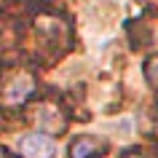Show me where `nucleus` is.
Wrapping results in <instances>:
<instances>
[{
    "label": "nucleus",
    "instance_id": "nucleus-9",
    "mask_svg": "<svg viewBox=\"0 0 158 158\" xmlns=\"http://www.w3.org/2000/svg\"><path fill=\"white\" fill-rule=\"evenodd\" d=\"M27 3H48V0H27Z\"/></svg>",
    "mask_w": 158,
    "mask_h": 158
},
{
    "label": "nucleus",
    "instance_id": "nucleus-10",
    "mask_svg": "<svg viewBox=\"0 0 158 158\" xmlns=\"http://www.w3.org/2000/svg\"><path fill=\"white\" fill-rule=\"evenodd\" d=\"M6 3H8V0H0V6H6Z\"/></svg>",
    "mask_w": 158,
    "mask_h": 158
},
{
    "label": "nucleus",
    "instance_id": "nucleus-1",
    "mask_svg": "<svg viewBox=\"0 0 158 158\" xmlns=\"http://www.w3.org/2000/svg\"><path fill=\"white\" fill-rule=\"evenodd\" d=\"M75 30L67 14L51 8V6H38L30 14L22 30V46L30 51L32 64H51L73 48Z\"/></svg>",
    "mask_w": 158,
    "mask_h": 158
},
{
    "label": "nucleus",
    "instance_id": "nucleus-6",
    "mask_svg": "<svg viewBox=\"0 0 158 158\" xmlns=\"http://www.w3.org/2000/svg\"><path fill=\"white\" fill-rule=\"evenodd\" d=\"M145 81H148L150 89L158 94V51L145 59Z\"/></svg>",
    "mask_w": 158,
    "mask_h": 158
},
{
    "label": "nucleus",
    "instance_id": "nucleus-2",
    "mask_svg": "<svg viewBox=\"0 0 158 158\" xmlns=\"http://www.w3.org/2000/svg\"><path fill=\"white\" fill-rule=\"evenodd\" d=\"M22 113L32 121L35 131H43V134H48V137L64 134L67 126H70V110H67V105L59 99V97H54V94H40L38 91L32 99L22 107Z\"/></svg>",
    "mask_w": 158,
    "mask_h": 158
},
{
    "label": "nucleus",
    "instance_id": "nucleus-8",
    "mask_svg": "<svg viewBox=\"0 0 158 158\" xmlns=\"http://www.w3.org/2000/svg\"><path fill=\"white\" fill-rule=\"evenodd\" d=\"M0 158H19L16 153H11L8 148H0Z\"/></svg>",
    "mask_w": 158,
    "mask_h": 158
},
{
    "label": "nucleus",
    "instance_id": "nucleus-5",
    "mask_svg": "<svg viewBox=\"0 0 158 158\" xmlns=\"http://www.w3.org/2000/svg\"><path fill=\"white\" fill-rule=\"evenodd\" d=\"M54 153H56L54 137H48L43 131L24 134L19 139V158H54Z\"/></svg>",
    "mask_w": 158,
    "mask_h": 158
},
{
    "label": "nucleus",
    "instance_id": "nucleus-3",
    "mask_svg": "<svg viewBox=\"0 0 158 158\" xmlns=\"http://www.w3.org/2000/svg\"><path fill=\"white\" fill-rule=\"evenodd\" d=\"M38 94V78L32 70L19 67L11 75H6L0 81V113H8V110H22L27 102Z\"/></svg>",
    "mask_w": 158,
    "mask_h": 158
},
{
    "label": "nucleus",
    "instance_id": "nucleus-7",
    "mask_svg": "<svg viewBox=\"0 0 158 158\" xmlns=\"http://www.w3.org/2000/svg\"><path fill=\"white\" fill-rule=\"evenodd\" d=\"M118 158H158V153H156V150H150V148H145V145H137V148L123 150Z\"/></svg>",
    "mask_w": 158,
    "mask_h": 158
},
{
    "label": "nucleus",
    "instance_id": "nucleus-4",
    "mask_svg": "<svg viewBox=\"0 0 158 158\" xmlns=\"http://www.w3.org/2000/svg\"><path fill=\"white\" fill-rule=\"evenodd\" d=\"M110 150V142L105 137H97V134H78L70 139V158H102L107 156Z\"/></svg>",
    "mask_w": 158,
    "mask_h": 158
}]
</instances>
